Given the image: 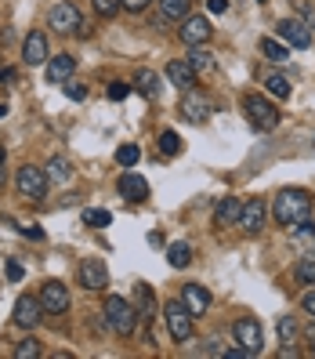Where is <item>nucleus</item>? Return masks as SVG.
Returning a JSON list of instances; mask_svg holds the SVG:
<instances>
[{"mask_svg":"<svg viewBox=\"0 0 315 359\" xmlns=\"http://www.w3.org/2000/svg\"><path fill=\"white\" fill-rule=\"evenodd\" d=\"M272 218L283 229H298L301 222L312 218V193H304V189H283V193L272 200Z\"/></svg>","mask_w":315,"mask_h":359,"instance_id":"nucleus-1","label":"nucleus"},{"mask_svg":"<svg viewBox=\"0 0 315 359\" xmlns=\"http://www.w3.org/2000/svg\"><path fill=\"white\" fill-rule=\"evenodd\" d=\"M105 323H109V330L113 334H120V337H131L134 334V327H138V309H131V302L127 298H105Z\"/></svg>","mask_w":315,"mask_h":359,"instance_id":"nucleus-2","label":"nucleus"},{"mask_svg":"<svg viewBox=\"0 0 315 359\" xmlns=\"http://www.w3.org/2000/svg\"><path fill=\"white\" fill-rule=\"evenodd\" d=\"M243 109H246L250 123H254L258 131H276V128H279V109H276V105H272L268 98L246 95V98H243Z\"/></svg>","mask_w":315,"mask_h":359,"instance_id":"nucleus-3","label":"nucleus"},{"mask_svg":"<svg viewBox=\"0 0 315 359\" xmlns=\"http://www.w3.org/2000/svg\"><path fill=\"white\" fill-rule=\"evenodd\" d=\"M163 323H167V334L174 341H192V312L185 309V302H167L163 305Z\"/></svg>","mask_w":315,"mask_h":359,"instance_id":"nucleus-4","label":"nucleus"},{"mask_svg":"<svg viewBox=\"0 0 315 359\" xmlns=\"http://www.w3.org/2000/svg\"><path fill=\"white\" fill-rule=\"evenodd\" d=\"M48 171L44 167H33V163H26V167H18V175H15V185H18V193H22L26 200H44L48 196Z\"/></svg>","mask_w":315,"mask_h":359,"instance_id":"nucleus-5","label":"nucleus"},{"mask_svg":"<svg viewBox=\"0 0 315 359\" xmlns=\"http://www.w3.org/2000/svg\"><path fill=\"white\" fill-rule=\"evenodd\" d=\"M214 98L210 95H203V91H192L188 88L185 91V102H181V113H185V120H192V123H203V120H210L214 116Z\"/></svg>","mask_w":315,"mask_h":359,"instance_id":"nucleus-6","label":"nucleus"},{"mask_svg":"<svg viewBox=\"0 0 315 359\" xmlns=\"http://www.w3.org/2000/svg\"><path fill=\"white\" fill-rule=\"evenodd\" d=\"M276 36L286 48H312V29H308V22H301V18H283V22L276 26Z\"/></svg>","mask_w":315,"mask_h":359,"instance_id":"nucleus-7","label":"nucleus"},{"mask_svg":"<svg viewBox=\"0 0 315 359\" xmlns=\"http://www.w3.org/2000/svg\"><path fill=\"white\" fill-rule=\"evenodd\" d=\"M40 305H44V312H51V316L69 312V290H66V283L48 280L44 287H40Z\"/></svg>","mask_w":315,"mask_h":359,"instance_id":"nucleus-8","label":"nucleus"},{"mask_svg":"<svg viewBox=\"0 0 315 359\" xmlns=\"http://www.w3.org/2000/svg\"><path fill=\"white\" fill-rule=\"evenodd\" d=\"M232 334H236V341H239L243 348H250V352H258V355H261V348H265V334H261V323H258V320L243 316V320L232 323Z\"/></svg>","mask_w":315,"mask_h":359,"instance_id":"nucleus-9","label":"nucleus"},{"mask_svg":"<svg viewBox=\"0 0 315 359\" xmlns=\"http://www.w3.org/2000/svg\"><path fill=\"white\" fill-rule=\"evenodd\" d=\"M40 320H44V305H40V298H33V294H22V298L15 302V323L18 327H40Z\"/></svg>","mask_w":315,"mask_h":359,"instance_id":"nucleus-10","label":"nucleus"},{"mask_svg":"<svg viewBox=\"0 0 315 359\" xmlns=\"http://www.w3.org/2000/svg\"><path fill=\"white\" fill-rule=\"evenodd\" d=\"M76 276H80V287L83 290H105V283H109V272H105V262L102 258H83Z\"/></svg>","mask_w":315,"mask_h":359,"instance_id":"nucleus-11","label":"nucleus"},{"mask_svg":"<svg viewBox=\"0 0 315 359\" xmlns=\"http://www.w3.org/2000/svg\"><path fill=\"white\" fill-rule=\"evenodd\" d=\"M210 33H214V26H210V18H203V15H188V18H185V26H181V40H185L188 48L206 44Z\"/></svg>","mask_w":315,"mask_h":359,"instance_id":"nucleus-12","label":"nucleus"},{"mask_svg":"<svg viewBox=\"0 0 315 359\" xmlns=\"http://www.w3.org/2000/svg\"><path fill=\"white\" fill-rule=\"evenodd\" d=\"M48 22L55 26V33H76L83 26V18H80V11L73 4H55L51 15H48Z\"/></svg>","mask_w":315,"mask_h":359,"instance_id":"nucleus-13","label":"nucleus"},{"mask_svg":"<svg viewBox=\"0 0 315 359\" xmlns=\"http://www.w3.org/2000/svg\"><path fill=\"white\" fill-rule=\"evenodd\" d=\"M120 196L123 200H131V203H141V200H149V182H145L138 171H123L120 175Z\"/></svg>","mask_w":315,"mask_h":359,"instance_id":"nucleus-14","label":"nucleus"},{"mask_svg":"<svg viewBox=\"0 0 315 359\" xmlns=\"http://www.w3.org/2000/svg\"><path fill=\"white\" fill-rule=\"evenodd\" d=\"M181 302H185V309L192 312V316H203L210 309V290L200 287V283H185L181 287Z\"/></svg>","mask_w":315,"mask_h":359,"instance_id":"nucleus-15","label":"nucleus"},{"mask_svg":"<svg viewBox=\"0 0 315 359\" xmlns=\"http://www.w3.org/2000/svg\"><path fill=\"white\" fill-rule=\"evenodd\" d=\"M48 36L44 33H29L26 36V44H22V58H26V66H44L48 62Z\"/></svg>","mask_w":315,"mask_h":359,"instance_id":"nucleus-16","label":"nucleus"},{"mask_svg":"<svg viewBox=\"0 0 315 359\" xmlns=\"http://www.w3.org/2000/svg\"><path fill=\"white\" fill-rule=\"evenodd\" d=\"M76 73V58L73 55H55L48 62V83H66Z\"/></svg>","mask_w":315,"mask_h":359,"instance_id":"nucleus-17","label":"nucleus"},{"mask_svg":"<svg viewBox=\"0 0 315 359\" xmlns=\"http://www.w3.org/2000/svg\"><path fill=\"white\" fill-rule=\"evenodd\" d=\"M265 222V200H243V210H239V229L243 232H258Z\"/></svg>","mask_w":315,"mask_h":359,"instance_id":"nucleus-18","label":"nucleus"},{"mask_svg":"<svg viewBox=\"0 0 315 359\" xmlns=\"http://www.w3.org/2000/svg\"><path fill=\"white\" fill-rule=\"evenodd\" d=\"M239 210H243V200H236V196L218 200V207H214V229H228L232 222H239Z\"/></svg>","mask_w":315,"mask_h":359,"instance_id":"nucleus-19","label":"nucleus"},{"mask_svg":"<svg viewBox=\"0 0 315 359\" xmlns=\"http://www.w3.org/2000/svg\"><path fill=\"white\" fill-rule=\"evenodd\" d=\"M163 76L171 80V88H178V91H188V88L196 83V69L188 66V62H171Z\"/></svg>","mask_w":315,"mask_h":359,"instance_id":"nucleus-20","label":"nucleus"},{"mask_svg":"<svg viewBox=\"0 0 315 359\" xmlns=\"http://www.w3.org/2000/svg\"><path fill=\"white\" fill-rule=\"evenodd\" d=\"M134 302H138V316H141V323H149V320H153V312H156L153 287H149V283H138V287H134Z\"/></svg>","mask_w":315,"mask_h":359,"instance_id":"nucleus-21","label":"nucleus"},{"mask_svg":"<svg viewBox=\"0 0 315 359\" xmlns=\"http://www.w3.org/2000/svg\"><path fill=\"white\" fill-rule=\"evenodd\" d=\"M167 262H171V269H188V265H192V247H188L185 240L171 243V247H167Z\"/></svg>","mask_w":315,"mask_h":359,"instance_id":"nucleus-22","label":"nucleus"},{"mask_svg":"<svg viewBox=\"0 0 315 359\" xmlns=\"http://www.w3.org/2000/svg\"><path fill=\"white\" fill-rule=\"evenodd\" d=\"M44 171H48V178H51V182H58V185H62V182H69V178H73V163H69L66 156H51Z\"/></svg>","mask_w":315,"mask_h":359,"instance_id":"nucleus-23","label":"nucleus"},{"mask_svg":"<svg viewBox=\"0 0 315 359\" xmlns=\"http://www.w3.org/2000/svg\"><path fill=\"white\" fill-rule=\"evenodd\" d=\"M261 55H265L268 62H286V58H290V48L283 44V40H276V36H265V40H261Z\"/></svg>","mask_w":315,"mask_h":359,"instance_id":"nucleus-24","label":"nucleus"},{"mask_svg":"<svg viewBox=\"0 0 315 359\" xmlns=\"http://www.w3.org/2000/svg\"><path fill=\"white\" fill-rule=\"evenodd\" d=\"M134 88H138L141 95H149V98H160V76H156L153 69H141V73L134 76Z\"/></svg>","mask_w":315,"mask_h":359,"instance_id":"nucleus-25","label":"nucleus"},{"mask_svg":"<svg viewBox=\"0 0 315 359\" xmlns=\"http://www.w3.org/2000/svg\"><path fill=\"white\" fill-rule=\"evenodd\" d=\"M188 66H192L196 73H210V69H214V55H210L203 44H196L192 55H188Z\"/></svg>","mask_w":315,"mask_h":359,"instance_id":"nucleus-26","label":"nucleus"},{"mask_svg":"<svg viewBox=\"0 0 315 359\" xmlns=\"http://www.w3.org/2000/svg\"><path fill=\"white\" fill-rule=\"evenodd\" d=\"M160 18H188V0H156Z\"/></svg>","mask_w":315,"mask_h":359,"instance_id":"nucleus-27","label":"nucleus"},{"mask_svg":"<svg viewBox=\"0 0 315 359\" xmlns=\"http://www.w3.org/2000/svg\"><path fill=\"white\" fill-rule=\"evenodd\" d=\"M265 88H268V95H276V98H290V80L283 73H268Z\"/></svg>","mask_w":315,"mask_h":359,"instance_id":"nucleus-28","label":"nucleus"},{"mask_svg":"<svg viewBox=\"0 0 315 359\" xmlns=\"http://www.w3.org/2000/svg\"><path fill=\"white\" fill-rule=\"evenodd\" d=\"M181 149H185V145H181V135L178 131H163L160 135V153L163 156H178Z\"/></svg>","mask_w":315,"mask_h":359,"instance_id":"nucleus-29","label":"nucleus"},{"mask_svg":"<svg viewBox=\"0 0 315 359\" xmlns=\"http://www.w3.org/2000/svg\"><path fill=\"white\" fill-rule=\"evenodd\" d=\"M138 160H141V149H138L134 142H123L120 149H116V163H120V167H134Z\"/></svg>","mask_w":315,"mask_h":359,"instance_id":"nucleus-30","label":"nucleus"},{"mask_svg":"<svg viewBox=\"0 0 315 359\" xmlns=\"http://www.w3.org/2000/svg\"><path fill=\"white\" fill-rule=\"evenodd\" d=\"M298 280H301L304 287H315V250L298 262Z\"/></svg>","mask_w":315,"mask_h":359,"instance_id":"nucleus-31","label":"nucleus"},{"mask_svg":"<svg viewBox=\"0 0 315 359\" xmlns=\"http://www.w3.org/2000/svg\"><path fill=\"white\" fill-rule=\"evenodd\" d=\"M83 225L105 229V225H113V215H109V210H98V207H88V210H83Z\"/></svg>","mask_w":315,"mask_h":359,"instance_id":"nucleus-32","label":"nucleus"},{"mask_svg":"<svg viewBox=\"0 0 315 359\" xmlns=\"http://www.w3.org/2000/svg\"><path fill=\"white\" fill-rule=\"evenodd\" d=\"M36 355H40V341H36V337H26V341L15 348V359H36Z\"/></svg>","mask_w":315,"mask_h":359,"instance_id":"nucleus-33","label":"nucleus"},{"mask_svg":"<svg viewBox=\"0 0 315 359\" xmlns=\"http://www.w3.org/2000/svg\"><path fill=\"white\" fill-rule=\"evenodd\" d=\"M120 8H123V0H94V11H98L102 18H113Z\"/></svg>","mask_w":315,"mask_h":359,"instance_id":"nucleus-34","label":"nucleus"},{"mask_svg":"<svg viewBox=\"0 0 315 359\" xmlns=\"http://www.w3.org/2000/svg\"><path fill=\"white\" fill-rule=\"evenodd\" d=\"M62 88H66V95H69L73 102H83V98H88V83H73V80H66Z\"/></svg>","mask_w":315,"mask_h":359,"instance_id":"nucleus-35","label":"nucleus"},{"mask_svg":"<svg viewBox=\"0 0 315 359\" xmlns=\"http://www.w3.org/2000/svg\"><path fill=\"white\" fill-rule=\"evenodd\" d=\"M293 334H298V323H293L290 316H283V320H279V337L290 345V341H293Z\"/></svg>","mask_w":315,"mask_h":359,"instance_id":"nucleus-36","label":"nucleus"},{"mask_svg":"<svg viewBox=\"0 0 315 359\" xmlns=\"http://www.w3.org/2000/svg\"><path fill=\"white\" fill-rule=\"evenodd\" d=\"M301 309L312 316V320H315V287H308L304 294H301Z\"/></svg>","mask_w":315,"mask_h":359,"instance_id":"nucleus-37","label":"nucleus"},{"mask_svg":"<svg viewBox=\"0 0 315 359\" xmlns=\"http://www.w3.org/2000/svg\"><path fill=\"white\" fill-rule=\"evenodd\" d=\"M127 95H131V88H127V83H109V98H113V102H123Z\"/></svg>","mask_w":315,"mask_h":359,"instance_id":"nucleus-38","label":"nucleus"},{"mask_svg":"<svg viewBox=\"0 0 315 359\" xmlns=\"http://www.w3.org/2000/svg\"><path fill=\"white\" fill-rule=\"evenodd\" d=\"M225 355H228V359H254L258 352H250V348H243V345H236V348H225Z\"/></svg>","mask_w":315,"mask_h":359,"instance_id":"nucleus-39","label":"nucleus"},{"mask_svg":"<svg viewBox=\"0 0 315 359\" xmlns=\"http://www.w3.org/2000/svg\"><path fill=\"white\" fill-rule=\"evenodd\" d=\"M203 355H225V348H221V341H218V337H210V341L203 345Z\"/></svg>","mask_w":315,"mask_h":359,"instance_id":"nucleus-40","label":"nucleus"},{"mask_svg":"<svg viewBox=\"0 0 315 359\" xmlns=\"http://www.w3.org/2000/svg\"><path fill=\"white\" fill-rule=\"evenodd\" d=\"M206 11L210 15H225L228 11V0H206Z\"/></svg>","mask_w":315,"mask_h":359,"instance_id":"nucleus-41","label":"nucleus"},{"mask_svg":"<svg viewBox=\"0 0 315 359\" xmlns=\"http://www.w3.org/2000/svg\"><path fill=\"white\" fill-rule=\"evenodd\" d=\"M22 276H26V272H22V265H18V262H8V280H11V283H18Z\"/></svg>","mask_w":315,"mask_h":359,"instance_id":"nucleus-42","label":"nucleus"},{"mask_svg":"<svg viewBox=\"0 0 315 359\" xmlns=\"http://www.w3.org/2000/svg\"><path fill=\"white\" fill-rule=\"evenodd\" d=\"M149 4H153V0H123V8H127V11H145Z\"/></svg>","mask_w":315,"mask_h":359,"instance_id":"nucleus-43","label":"nucleus"},{"mask_svg":"<svg viewBox=\"0 0 315 359\" xmlns=\"http://www.w3.org/2000/svg\"><path fill=\"white\" fill-rule=\"evenodd\" d=\"M18 232H26L29 240H44V229H36V225H29V229H18Z\"/></svg>","mask_w":315,"mask_h":359,"instance_id":"nucleus-44","label":"nucleus"},{"mask_svg":"<svg viewBox=\"0 0 315 359\" xmlns=\"http://www.w3.org/2000/svg\"><path fill=\"white\" fill-rule=\"evenodd\" d=\"M304 337H308V345H312V352H315V323L308 327V334H304Z\"/></svg>","mask_w":315,"mask_h":359,"instance_id":"nucleus-45","label":"nucleus"},{"mask_svg":"<svg viewBox=\"0 0 315 359\" xmlns=\"http://www.w3.org/2000/svg\"><path fill=\"white\" fill-rule=\"evenodd\" d=\"M8 182V175H4V156H0V185Z\"/></svg>","mask_w":315,"mask_h":359,"instance_id":"nucleus-46","label":"nucleus"},{"mask_svg":"<svg viewBox=\"0 0 315 359\" xmlns=\"http://www.w3.org/2000/svg\"><path fill=\"white\" fill-rule=\"evenodd\" d=\"M4 116H8V105H4V102H0V120H4Z\"/></svg>","mask_w":315,"mask_h":359,"instance_id":"nucleus-47","label":"nucleus"},{"mask_svg":"<svg viewBox=\"0 0 315 359\" xmlns=\"http://www.w3.org/2000/svg\"><path fill=\"white\" fill-rule=\"evenodd\" d=\"M258 4H265V0H258Z\"/></svg>","mask_w":315,"mask_h":359,"instance_id":"nucleus-48","label":"nucleus"},{"mask_svg":"<svg viewBox=\"0 0 315 359\" xmlns=\"http://www.w3.org/2000/svg\"><path fill=\"white\" fill-rule=\"evenodd\" d=\"M0 69H4V66H0Z\"/></svg>","mask_w":315,"mask_h":359,"instance_id":"nucleus-49","label":"nucleus"}]
</instances>
